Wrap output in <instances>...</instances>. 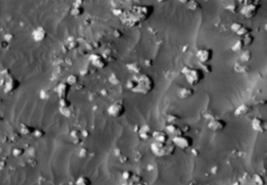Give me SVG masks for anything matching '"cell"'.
Masks as SVG:
<instances>
[{"label":"cell","mask_w":267,"mask_h":185,"mask_svg":"<svg viewBox=\"0 0 267 185\" xmlns=\"http://www.w3.org/2000/svg\"><path fill=\"white\" fill-rule=\"evenodd\" d=\"M128 87L134 93L140 94V95H147L154 90V81L149 75L141 74L131 78L128 82Z\"/></svg>","instance_id":"obj_1"},{"label":"cell","mask_w":267,"mask_h":185,"mask_svg":"<svg viewBox=\"0 0 267 185\" xmlns=\"http://www.w3.org/2000/svg\"><path fill=\"white\" fill-rule=\"evenodd\" d=\"M182 73L184 74L187 82L190 85H197L205 78V72L200 68L184 67L182 70Z\"/></svg>","instance_id":"obj_2"},{"label":"cell","mask_w":267,"mask_h":185,"mask_svg":"<svg viewBox=\"0 0 267 185\" xmlns=\"http://www.w3.org/2000/svg\"><path fill=\"white\" fill-rule=\"evenodd\" d=\"M150 150L154 155L163 157L172 155L175 151V146L172 141H167V143H158L154 141L150 145Z\"/></svg>","instance_id":"obj_3"},{"label":"cell","mask_w":267,"mask_h":185,"mask_svg":"<svg viewBox=\"0 0 267 185\" xmlns=\"http://www.w3.org/2000/svg\"><path fill=\"white\" fill-rule=\"evenodd\" d=\"M171 141L173 143V145L175 147H179L180 149H188L190 148V147H192L193 145V138L185 133L172 136Z\"/></svg>","instance_id":"obj_4"},{"label":"cell","mask_w":267,"mask_h":185,"mask_svg":"<svg viewBox=\"0 0 267 185\" xmlns=\"http://www.w3.org/2000/svg\"><path fill=\"white\" fill-rule=\"evenodd\" d=\"M125 112V106L122 102H115L111 104L108 108V113L113 118H120Z\"/></svg>","instance_id":"obj_5"},{"label":"cell","mask_w":267,"mask_h":185,"mask_svg":"<svg viewBox=\"0 0 267 185\" xmlns=\"http://www.w3.org/2000/svg\"><path fill=\"white\" fill-rule=\"evenodd\" d=\"M196 57L202 64H209V62L213 58V50L209 48L199 49L196 53Z\"/></svg>","instance_id":"obj_6"},{"label":"cell","mask_w":267,"mask_h":185,"mask_svg":"<svg viewBox=\"0 0 267 185\" xmlns=\"http://www.w3.org/2000/svg\"><path fill=\"white\" fill-rule=\"evenodd\" d=\"M227 127V122L222 119H211L210 122L208 123V128L211 129L212 131H215V132H219V131H222L223 129Z\"/></svg>","instance_id":"obj_7"},{"label":"cell","mask_w":267,"mask_h":185,"mask_svg":"<svg viewBox=\"0 0 267 185\" xmlns=\"http://www.w3.org/2000/svg\"><path fill=\"white\" fill-rule=\"evenodd\" d=\"M90 62L94 67H96L97 69H105L108 66V62L102 55L98 54V53H93L90 56Z\"/></svg>","instance_id":"obj_8"},{"label":"cell","mask_w":267,"mask_h":185,"mask_svg":"<svg viewBox=\"0 0 267 185\" xmlns=\"http://www.w3.org/2000/svg\"><path fill=\"white\" fill-rule=\"evenodd\" d=\"M259 5L255 3H250V4H244L242 9H241V14L243 15L246 19H250V18H253L254 16H256L257 12H258Z\"/></svg>","instance_id":"obj_9"},{"label":"cell","mask_w":267,"mask_h":185,"mask_svg":"<svg viewBox=\"0 0 267 185\" xmlns=\"http://www.w3.org/2000/svg\"><path fill=\"white\" fill-rule=\"evenodd\" d=\"M251 128L258 133H264L267 129L265 120L261 118H254L251 120Z\"/></svg>","instance_id":"obj_10"},{"label":"cell","mask_w":267,"mask_h":185,"mask_svg":"<svg viewBox=\"0 0 267 185\" xmlns=\"http://www.w3.org/2000/svg\"><path fill=\"white\" fill-rule=\"evenodd\" d=\"M154 12L152 5H142L137 7V17L141 19H147Z\"/></svg>","instance_id":"obj_11"},{"label":"cell","mask_w":267,"mask_h":185,"mask_svg":"<svg viewBox=\"0 0 267 185\" xmlns=\"http://www.w3.org/2000/svg\"><path fill=\"white\" fill-rule=\"evenodd\" d=\"M165 132L171 136H175V135H179V134L184 133L182 128H180L179 125H176L175 123H169L168 125L166 126V128H165Z\"/></svg>","instance_id":"obj_12"},{"label":"cell","mask_w":267,"mask_h":185,"mask_svg":"<svg viewBox=\"0 0 267 185\" xmlns=\"http://www.w3.org/2000/svg\"><path fill=\"white\" fill-rule=\"evenodd\" d=\"M151 137H154V141H158V143H167V141H169V135L165 131H154Z\"/></svg>","instance_id":"obj_13"},{"label":"cell","mask_w":267,"mask_h":185,"mask_svg":"<svg viewBox=\"0 0 267 185\" xmlns=\"http://www.w3.org/2000/svg\"><path fill=\"white\" fill-rule=\"evenodd\" d=\"M253 107L248 104H241L239 105L237 107V109L235 110V116H246L247 113H250Z\"/></svg>","instance_id":"obj_14"},{"label":"cell","mask_w":267,"mask_h":185,"mask_svg":"<svg viewBox=\"0 0 267 185\" xmlns=\"http://www.w3.org/2000/svg\"><path fill=\"white\" fill-rule=\"evenodd\" d=\"M152 135V130L150 128V126L148 125H143L141 128H140L139 131V136L142 139H148L150 138Z\"/></svg>","instance_id":"obj_15"},{"label":"cell","mask_w":267,"mask_h":185,"mask_svg":"<svg viewBox=\"0 0 267 185\" xmlns=\"http://www.w3.org/2000/svg\"><path fill=\"white\" fill-rule=\"evenodd\" d=\"M177 95H179L180 99H184L185 100V99H189L190 97H192L194 95V91L191 87H183L179 91Z\"/></svg>","instance_id":"obj_16"},{"label":"cell","mask_w":267,"mask_h":185,"mask_svg":"<svg viewBox=\"0 0 267 185\" xmlns=\"http://www.w3.org/2000/svg\"><path fill=\"white\" fill-rule=\"evenodd\" d=\"M69 91H70V85L68 84V83H61L57 87V93L62 99H65L67 97Z\"/></svg>","instance_id":"obj_17"},{"label":"cell","mask_w":267,"mask_h":185,"mask_svg":"<svg viewBox=\"0 0 267 185\" xmlns=\"http://www.w3.org/2000/svg\"><path fill=\"white\" fill-rule=\"evenodd\" d=\"M186 5L190 11H193V12H196V11H198V9H202V5H200V3L197 1V0H190Z\"/></svg>","instance_id":"obj_18"},{"label":"cell","mask_w":267,"mask_h":185,"mask_svg":"<svg viewBox=\"0 0 267 185\" xmlns=\"http://www.w3.org/2000/svg\"><path fill=\"white\" fill-rule=\"evenodd\" d=\"M91 184H92V181L87 176H80L76 179L75 182V185H91Z\"/></svg>","instance_id":"obj_19"},{"label":"cell","mask_w":267,"mask_h":185,"mask_svg":"<svg viewBox=\"0 0 267 185\" xmlns=\"http://www.w3.org/2000/svg\"><path fill=\"white\" fill-rule=\"evenodd\" d=\"M236 34H237L240 37H243L244 35L251 34V28H250L248 26H246V25H242V26H241V28L239 29Z\"/></svg>","instance_id":"obj_20"},{"label":"cell","mask_w":267,"mask_h":185,"mask_svg":"<svg viewBox=\"0 0 267 185\" xmlns=\"http://www.w3.org/2000/svg\"><path fill=\"white\" fill-rule=\"evenodd\" d=\"M241 40H242V43L244 46H250V45H251L254 43V40H255V37H254V35L250 34H246L244 35L243 37H241Z\"/></svg>","instance_id":"obj_21"},{"label":"cell","mask_w":267,"mask_h":185,"mask_svg":"<svg viewBox=\"0 0 267 185\" xmlns=\"http://www.w3.org/2000/svg\"><path fill=\"white\" fill-rule=\"evenodd\" d=\"M83 12H85L83 6H75L74 5V7L71 9V15H72L73 17H80L83 14Z\"/></svg>","instance_id":"obj_22"},{"label":"cell","mask_w":267,"mask_h":185,"mask_svg":"<svg viewBox=\"0 0 267 185\" xmlns=\"http://www.w3.org/2000/svg\"><path fill=\"white\" fill-rule=\"evenodd\" d=\"M243 47H244V45H243V43H242V40H238L237 42L235 43V44L233 45V47H232V49H233V51H236V52H238V51H241V50L243 49Z\"/></svg>","instance_id":"obj_23"},{"label":"cell","mask_w":267,"mask_h":185,"mask_svg":"<svg viewBox=\"0 0 267 185\" xmlns=\"http://www.w3.org/2000/svg\"><path fill=\"white\" fill-rule=\"evenodd\" d=\"M240 58H241V60H242V62H250V58H251V52L248 51V50H246V51H243L242 54H241Z\"/></svg>","instance_id":"obj_24"},{"label":"cell","mask_w":267,"mask_h":185,"mask_svg":"<svg viewBox=\"0 0 267 185\" xmlns=\"http://www.w3.org/2000/svg\"><path fill=\"white\" fill-rule=\"evenodd\" d=\"M78 80H80V78H78L77 75H70L67 79V83L71 87V85L76 84V83L78 82Z\"/></svg>","instance_id":"obj_25"},{"label":"cell","mask_w":267,"mask_h":185,"mask_svg":"<svg viewBox=\"0 0 267 185\" xmlns=\"http://www.w3.org/2000/svg\"><path fill=\"white\" fill-rule=\"evenodd\" d=\"M254 183H255V185H264L265 184V180H264V178L261 175H255V177H254Z\"/></svg>","instance_id":"obj_26"},{"label":"cell","mask_w":267,"mask_h":185,"mask_svg":"<svg viewBox=\"0 0 267 185\" xmlns=\"http://www.w3.org/2000/svg\"><path fill=\"white\" fill-rule=\"evenodd\" d=\"M71 137L74 138V141H76L75 144H80L78 141H81V135L78 130H73L72 132H71Z\"/></svg>","instance_id":"obj_27"},{"label":"cell","mask_w":267,"mask_h":185,"mask_svg":"<svg viewBox=\"0 0 267 185\" xmlns=\"http://www.w3.org/2000/svg\"><path fill=\"white\" fill-rule=\"evenodd\" d=\"M242 25L243 24L239 23V22H234V23L231 25V29H232L234 32H237L238 30L241 28V26H242Z\"/></svg>","instance_id":"obj_28"},{"label":"cell","mask_w":267,"mask_h":185,"mask_svg":"<svg viewBox=\"0 0 267 185\" xmlns=\"http://www.w3.org/2000/svg\"><path fill=\"white\" fill-rule=\"evenodd\" d=\"M133 173H132V172H129V171H126V172H124L123 174H122V178H123L124 180H126V181H128V180H131L132 178H133Z\"/></svg>","instance_id":"obj_29"},{"label":"cell","mask_w":267,"mask_h":185,"mask_svg":"<svg viewBox=\"0 0 267 185\" xmlns=\"http://www.w3.org/2000/svg\"><path fill=\"white\" fill-rule=\"evenodd\" d=\"M179 116H175V115H170L169 116H168V121H169V123H175V121H177L179 120Z\"/></svg>","instance_id":"obj_30"},{"label":"cell","mask_w":267,"mask_h":185,"mask_svg":"<svg viewBox=\"0 0 267 185\" xmlns=\"http://www.w3.org/2000/svg\"><path fill=\"white\" fill-rule=\"evenodd\" d=\"M87 151H88L87 149H81V150H80V157H85L86 155H87Z\"/></svg>","instance_id":"obj_31"},{"label":"cell","mask_w":267,"mask_h":185,"mask_svg":"<svg viewBox=\"0 0 267 185\" xmlns=\"http://www.w3.org/2000/svg\"><path fill=\"white\" fill-rule=\"evenodd\" d=\"M74 5L75 6H83V0H76Z\"/></svg>","instance_id":"obj_32"},{"label":"cell","mask_w":267,"mask_h":185,"mask_svg":"<svg viewBox=\"0 0 267 185\" xmlns=\"http://www.w3.org/2000/svg\"><path fill=\"white\" fill-rule=\"evenodd\" d=\"M179 1L180 2V3H184V4H187L188 2L190 1V0H179Z\"/></svg>","instance_id":"obj_33"},{"label":"cell","mask_w":267,"mask_h":185,"mask_svg":"<svg viewBox=\"0 0 267 185\" xmlns=\"http://www.w3.org/2000/svg\"><path fill=\"white\" fill-rule=\"evenodd\" d=\"M136 185H146V184H145V183H142V182H140V183L136 184Z\"/></svg>","instance_id":"obj_34"},{"label":"cell","mask_w":267,"mask_h":185,"mask_svg":"<svg viewBox=\"0 0 267 185\" xmlns=\"http://www.w3.org/2000/svg\"><path fill=\"white\" fill-rule=\"evenodd\" d=\"M159 2H165V1H168V0H158Z\"/></svg>","instance_id":"obj_35"},{"label":"cell","mask_w":267,"mask_h":185,"mask_svg":"<svg viewBox=\"0 0 267 185\" xmlns=\"http://www.w3.org/2000/svg\"><path fill=\"white\" fill-rule=\"evenodd\" d=\"M239 1H240V2H243V1H244V0H239Z\"/></svg>","instance_id":"obj_36"}]
</instances>
